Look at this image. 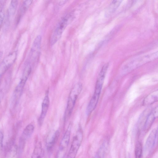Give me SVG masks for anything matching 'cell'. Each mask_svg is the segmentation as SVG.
Masks as SVG:
<instances>
[{
  "label": "cell",
  "instance_id": "obj_2",
  "mask_svg": "<svg viewBox=\"0 0 158 158\" xmlns=\"http://www.w3.org/2000/svg\"><path fill=\"white\" fill-rule=\"evenodd\" d=\"M73 14L70 13L66 15L60 20L56 25L51 36V45H54L60 37L63 31L73 18Z\"/></svg>",
  "mask_w": 158,
  "mask_h": 158
},
{
  "label": "cell",
  "instance_id": "obj_7",
  "mask_svg": "<svg viewBox=\"0 0 158 158\" xmlns=\"http://www.w3.org/2000/svg\"><path fill=\"white\" fill-rule=\"evenodd\" d=\"M108 66L106 63L102 67L96 81L94 93L100 94Z\"/></svg>",
  "mask_w": 158,
  "mask_h": 158
},
{
  "label": "cell",
  "instance_id": "obj_11",
  "mask_svg": "<svg viewBox=\"0 0 158 158\" xmlns=\"http://www.w3.org/2000/svg\"><path fill=\"white\" fill-rule=\"evenodd\" d=\"M71 129V124H70L68 126L60 143L59 149L61 151L64 150L68 147L69 142Z\"/></svg>",
  "mask_w": 158,
  "mask_h": 158
},
{
  "label": "cell",
  "instance_id": "obj_12",
  "mask_svg": "<svg viewBox=\"0 0 158 158\" xmlns=\"http://www.w3.org/2000/svg\"><path fill=\"white\" fill-rule=\"evenodd\" d=\"M100 94L94 93L86 109V113L89 115L95 109L98 101Z\"/></svg>",
  "mask_w": 158,
  "mask_h": 158
},
{
  "label": "cell",
  "instance_id": "obj_16",
  "mask_svg": "<svg viewBox=\"0 0 158 158\" xmlns=\"http://www.w3.org/2000/svg\"><path fill=\"white\" fill-rule=\"evenodd\" d=\"M34 129V126L31 124L28 125L23 131L22 134V139L24 140L29 137L32 134Z\"/></svg>",
  "mask_w": 158,
  "mask_h": 158
},
{
  "label": "cell",
  "instance_id": "obj_23",
  "mask_svg": "<svg viewBox=\"0 0 158 158\" xmlns=\"http://www.w3.org/2000/svg\"><path fill=\"white\" fill-rule=\"evenodd\" d=\"M7 80L4 81L0 87V104L4 95V93L7 89Z\"/></svg>",
  "mask_w": 158,
  "mask_h": 158
},
{
  "label": "cell",
  "instance_id": "obj_25",
  "mask_svg": "<svg viewBox=\"0 0 158 158\" xmlns=\"http://www.w3.org/2000/svg\"><path fill=\"white\" fill-rule=\"evenodd\" d=\"M3 137V134L1 131H0V148L2 147Z\"/></svg>",
  "mask_w": 158,
  "mask_h": 158
},
{
  "label": "cell",
  "instance_id": "obj_8",
  "mask_svg": "<svg viewBox=\"0 0 158 158\" xmlns=\"http://www.w3.org/2000/svg\"><path fill=\"white\" fill-rule=\"evenodd\" d=\"M157 129L153 130L149 135L144 147V152L147 153L156 146L157 141Z\"/></svg>",
  "mask_w": 158,
  "mask_h": 158
},
{
  "label": "cell",
  "instance_id": "obj_13",
  "mask_svg": "<svg viewBox=\"0 0 158 158\" xmlns=\"http://www.w3.org/2000/svg\"><path fill=\"white\" fill-rule=\"evenodd\" d=\"M158 90H155L148 94L145 98L143 104L145 105L151 104L158 100Z\"/></svg>",
  "mask_w": 158,
  "mask_h": 158
},
{
  "label": "cell",
  "instance_id": "obj_9",
  "mask_svg": "<svg viewBox=\"0 0 158 158\" xmlns=\"http://www.w3.org/2000/svg\"><path fill=\"white\" fill-rule=\"evenodd\" d=\"M158 110V107H156L148 114L143 127V130L144 131H147L150 129L155 119L157 118Z\"/></svg>",
  "mask_w": 158,
  "mask_h": 158
},
{
  "label": "cell",
  "instance_id": "obj_15",
  "mask_svg": "<svg viewBox=\"0 0 158 158\" xmlns=\"http://www.w3.org/2000/svg\"><path fill=\"white\" fill-rule=\"evenodd\" d=\"M108 142L104 141L99 148L94 158H103L106 151Z\"/></svg>",
  "mask_w": 158,
  "mask_h": 158
},
{
  "label": "cell",
  "instance_id": "obj_6",
  "mask_svg": "<svg viewBox=\"0 0 158 158\" xmlns=\"http://www.w3.org/2000/svg\"><path fill=\"white\" fill-rule=\"evenodd\" d=\"M15 51L6 56L0 64V76H2L15 62L17 56Z\"/></svg>",
  "mask_w": 158,
  "mask_h": 158
},
{
  "label": "cell",
  "instance_id": "obj_14",
  "mask_svg": "<svg viewBox=\"0 0 158 158\" xmlns=\"http://www.w3.org/2000/svg\"><path fill=\"white\" fill-rule=\"evenodd\" d=\"M122 2L121 0L113 1L107 8L105 12V15L108 17L112 14L118 7Z\"/></svg>",
  "mask_w": 158,
  "mask_h": 158
},
{
  "label": "cell",
  "instance_id": "obj_5",
  "mask_svg": "<svg viewBox=\"0 0 158 158\" xmlns=\"http://www.w3.org/2000/svg\"><path fill=\"white\" fill-rule=\"evenodd\" d=\"M41 41V37L40 35H38L35 39L30 53L29 61L28 63H30L31 62H36L38 60L40 54Z\"/></svg>",
  "mask_w": 158,
  "mask_h": 158
},
{
  "label": "cell",
  "instance_id": "obj_19",
  "mask_svg": "<svg viewBox=\"0 0 158 158\" xmlns=\"http://www.w3.org/2000/svg\"><path fill=\"white\" fill-rule=\"evenodd\" d=\"M18 4V1L17 0H12L11 1L8 10V15L9 16H13L15 15Z\"/></svg>",
  "mask_w": 158,
  "mask_h": 158
},
{
  "label": "cell",
  "instance_id": "obj_26",
  "mask_svg": "<svg viewBox=\"0 0 158 158\" xmlns=\"http://www.w3.org/2000/svg\"><path fill=\"white\" fill-rule=\"evenodd\" d=\"M66 1H60V2H59V4L60 5H62L64 4L65 3Z\"/></svg>",
  "mask_w": 158,
  "mask_h": 158
},
{
  "label": "cell",
  "instance_id": "obj_3",
  "mask_svg": "<svg viewBox=\"0 0 158 158\" xmlns=\"http://www.w3.org/2000/svg\"><path fill=\"white\" fill-rule=\"evenodd\" d=\"M82 88V84L78 82L75 84L69 93L65 114V120L71 115L75 106L76 100L80 94Z\"/></svg>",
  "mask_w": 158,
  "mask_h": 158
},
{
  "label": "cell",
  "instance_id": "obj_20",
  "mask_svg": "<svg viewBox=\"0 0 158 158\" xmlns=\"http://www.w3.org/2000/svg\"><path fill=\"white\" fill-rule=\"evenodd\" d=\"M6 1L0 0V28L1 27L5 16L4 8L5 4Z\"/></svg>",
  "mask_w": 158,
  "mask_h": 158
},
{
  "label": "cell",
  "instance_id": "obj_17",
  "mask_svg": "<svg viewBox=\"0 0 158 158\" xmlns=\"http://www.w3.org/2000/svg\"><path fill=\"white\" fill-rule=\"evenodd\" d=\"M42 153V144L40 142L35 146L31 158H41Z\"/></svg>",
  "mask_w": 158,
  "mask_h": 158
},
{
  "label": "cell",
  "instance_id": "obj_10",
  "mask_svg": "<svg viewBox=\"0 0 158 158\" xmlns=\"http://www.w3.org/2000/svg\"><path fill=\"white\" fill-rule=\"evenodd\" d=\"M49 104L50 100L48 96L46 94L42 103L41 113L38 119V123L40 126H41L44 122L48 110Z\"/></svg>",
  "mask_w": 158,
  "mask_h": 158
},
{
  "label": "cell",
  "instance_id": "obj_24",
  "mask_svg": "<svg viewBox=\"0 0 158 158\" xmlns=\"http://www.w3.org/2000/svg\"><path fill=\"white\" fill-rule=\"evenodd\" d=\"M17 149V148L16 145H14L11 147L9 151V152L8 154H9V156H14L16 153Z\"/></svg>",
  "mask_w": 158,
  "mask_h": 158
},
{
  "label": "cell",
  "instance_id": "obj_18",
  "mask_svg": "<svg viewBox=\"0 0 158 158\" xmlns=\"http://www.w3.org/2000/svg\"><path fill=\"white\" fill-rule=\"evenodd\" d=\"M60 132L56 131L54 133L50 141L47 143V147L48 150L50 151L52 148L55 143L57 141L59 136Z\"/></svg>",
  "mask_w": 158,
  "mask_h": 158
},
{
  "label": "cell",
  "instance_id": "obj_4",
  "mask_svg": "<svg viewBox=\"0 0 158 158\" xmlns=\"http://www.w3.org/2000/svg\"><path fill=\"white\" fill-rule=\"evenodd\" d=\"M83 133L80 128L74 136L66 158H75L83 139Z\"/></svg>",
  "mask_w": 158,
  "mask_h": 158
},
{
  "label": "cell",
  "instance_id": "obj_22",
  "mask_svg": "<svg viewBox=\"0 0 158 158\" xmlns=\"http://www.w3.org/2000/svg\"><path fill=\"white\" fill-rule=\"evenodd\" d=\"M32 0H25L23 1L20 10L21 16L23 15L31 5Z\"/></svg>",
  "mask_w": 158,
  "mask_h": 158
},
{
  "label": "cell",
  "instance_id": "obj_21",
  "mask_svg": "<svg viewBox=\"0 0 158 158\" xmlns=\"http://www.w3.org/2000/svg\"><path fill=\"white\" fill-rule=\"evenodd\" d=\"M135 152V158H141L142 154V146L141 142H138L136 143Z\"/></svg>",
  "mask_w": 158,
  "mask_h": 158
},
{
  "label": "cell",
  "instance_id": "obj_1",
  "mask_svg": "<svg viewBox=\"0 0 158 158\" xmlns=\"http://www.w3.org/2000/svg\"><path fill=\"white\" fill-rule=\"evenodd\" d=\"M158 52L144 54L134 58L126 63L122 68L124 73L129 72L133 69L156 59Z\"/></svg>",
  "mask_w": 158,
  "mask_h": 158
}]
</instances>
